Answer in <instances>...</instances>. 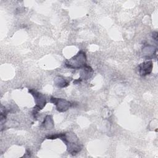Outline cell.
<instances>
[{
    "label": "cell",
    "mask_w": 158,
    "mask_h": 158,
    "mask_svg": "<svg viewBox=\"0 0 158 158\" xmlns=\"http://www.w3.org/2000/svg\"><path fill=\"white\" fill-rule=\"evenodd\" d=\"M47 139H62L67 146V150L69 154L75 156L81 150V146L79 143L78 139L76 135L72 132L58 133L48 136Z\"/></svg>",
    "instance_id": "6da1fadb"
},
{
    "label": "cell",
    "mask_w": 158,
    "mask_h": 158,
    "mask_svg": "<svg viewBox=\"0 0 158 158\" xmlns=\"http://www.w3.org/2000/svg\"><path fill=\"white\" fill-rule=\"evenodd\" d=\"M65 65L67 68L72 69H81L86 64V56L83 51H80L75 56L65 62Z\"/></svg>",
    "instance_id": "7a4b0ae2"
},
{
    "label": "cell",
    "mask_w": 158,
    "mask_h": 158,
    "mask_svg": "<svg viewBox=\"0 0 158 158\" xmlns=\"http://www.w3.org/2000/svg\"><path fill=\"white\" fill-rule=\"evenodd\" d=\"M28 92L33 96L35 102V106L33 110V115L34 118H36L38 112L43 109L46 104V99L45 96L33 89H29Z\"/></svg>",
    "instance_id": "3957f363"
},
{
    "label": "cell",
    "mask_w": 158,
    "mask_h": 158,
    "mask_svg": "<svg viewBox=\"0 0 158 158\" xmlns=\"http://www.w3.org/2000/svg\"><path fill=\"white\" fill-rule=\"evenodd\" d=\"M50 102L56 106L57 110L60 112L67 111L71 106V103L62 98H57L53 96L50 98Z\"/></svg>",
    "instance_id": "277c9868"
},
{
    "label": "cell",
    "mask_w": 158,
    "mask_h": 158,
    "mask_svg": "<svg viewBox=\"0 0 158 158\" xmlns=\"http://www.w3.org/2000/svg\"><path fill=\"white\" fill-rule=\"evenodd\" d=\"M138 72L141 76L144 77L149 75L153 68V64L152 60H147L140 64L138 67Z\"/></svg>",
    "instance_id": "5b68a950"
},
{
    "label": "cell",
    "mask_w": 158,
    "mask_h": 158,
    "mask_svg": "<svg viewBox=\"0 0 158 158\" xmlns=\"http://www.w3.org/2000/svg\"><path fill=\"white\" fill-rule=\"evenodd\" d=\"M157 49L151 45H146L142 49V54L144 57L147 59H151L156 55Z\"/></svg>",
    "instance_id": "8992f818"
},
{
    "label": "cell",
    "mask_w": 158,
    "mask_h": 158,
    "mask_svg": "<svg viewBox=\"0 0 158 158\" xmlns=\"http://www.w3.org/2000/svg\"><path fill=\"white\" fill-rule=\"evenodd\" d=\"M93 73V69L86 65L85 67L81 69V71L80 72V78L82 80H88L89 79Z\"/></svg>",
    "instance_id": "52a82bcc"
},
{
    "label": "cell",
    "mask_w": 158,
    "mask_h": 158,
    "mask_svg": "<svg viewBox=\"0 0 158 158\" xmlns=\"http://www.w3.org/2000/svg\"><path fill=\"white\" fill-rule=\"evenodd\" d=\"M70 81L67 80L65 79L61 76H59L56 77L54 80V83L55 85L59 88H64L67 86L69 85Z\"/></svg>",
    "instance_id": "ba28073f"
},
{
    "label": "cell",
    "mask_w": 158,
    "mask_h": 158,
    "mask_svg": "<svg viewBox=\"0 0 158 158\" xmlns=\"http://www.w3.org/2000/svg\"><path fill=\"white\" fill-rule=\"evenodd\" d=\"M41 126L46 129H51L54 127V122L51 115H46L42 123Z\"/></svg>",
    "instance_id": "9c48e42d"
},
{
    "label": "cell",
    "mask_w": 158,
    "mask_h": 158,
    "mask_svg": "<svg viewBox=\"0 0 158 158\" xmlns=\"http://www.w3.org/2000/svg\"><path fill=\"white\" fill-rule=\"evenodd\" d=\"M152 38L154 39V40H156V41L157 40V33L156 31H155L152 33Z\"/></svg>",
    "instance_id": "30bf717a"
}]
</instances>
